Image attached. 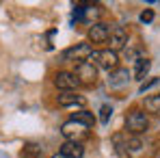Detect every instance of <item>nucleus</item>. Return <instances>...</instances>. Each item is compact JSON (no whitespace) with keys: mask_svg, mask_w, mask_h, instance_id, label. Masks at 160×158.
<instances>
[{"mask_svg":"<svg viewBox=\"0 0 160 158\" xmlns=\"http://www.w3.org/2000/svg\"><path fill=\"white\" fill-rule=\"evenodd\" d=\"M72 121H78V124H82V126L91 128V126L95 124V115H93L91 110L82 108V110H78V113H74V115H72Z\"/></svg>","mask_w":160,"mask_h":158,"instance_id":"ddd939ff","label":"nucleus"},{"mask_svg":"<svg viewBox=\"0 0 160 158\" xmlns=\"http://www.w3.org/2000/svg\"><path fill=\"white\" fill-rule=\"evenodd\" d=\"M93 52V48H91V43H87V41H82V43H76V46H72V48H67L65 52L61 54V59L65 61V63H82V61H89V56Z\"/></svg>","mask_w":160,"mask_h":158,"instance_id":"7ed1b4c3","label":"nucleus"},{"mask_svg":"<svg viewBox=\"0 0 160 158\" xmlns=\"http://www.w3.org/2000/svg\"><path fill=\"white\" fill-rule=\"evenodd\" d=\"M149 67H152L149 59H138V61H136V67H134V76H136V80L145 78V74L149 72Z\"/></svg>","mask_w":160,"mask_h":158,"instance_id":"2eb2a0df","label":"nucleus"},{"mask_svg":"<svg viewBox=\"0 0 160 158\" xmlns=\"http://www.w3.org/2000/svg\"><path fill=\"white\" fill-rule=\"evenodd\" d=\"M100 13H102V9L98 4H78L76 11H74V18L76 20H84V22H91L95 18H100Z\"/></svg>","mask_w":160,"mask_h":158,"instance_id":"1a4fd4ad","label":"nucleus"},{"mask_svg":"<svg viewBox=\"0 0 160 158\" xmlns=\"http://www.w3.org/2000/svg\"><path fill=\"white\" fill-rule=\"evenodd\" d=\"M61 134L65 136V141H74V143H82L87 136H89V128L87 126H82L78 121H65L63 126H61Z\"/></svg>","mask_w":160,"mask_h":158,"instance_id":"20e7f679","label":"nucleus"},{"mask_svg":"<svg viewBox=\"0 0 160 158\" xmlns=\"http://www.w3.org/2000/svg\"><path fill=\"white\" fill-rule=\"evenodd\" d=\"M130 82V72L128 69H115V72H110L108 74V87H112V89H119V87H126Z\"/></svg>","mask_w":160,"mask_h":158,"instance_id":"9d476101","label":"nucleus"},{"mask_svg":"<svg viewBox=\"0 0 160 158\" xmlns=\"http://www.w3.org/2000/svg\"><path fill=\"white\" fill-rule=\"evenodd\" d=\"M89 63H93L95 67L106 69L108 74H110V72L117 69V65H119V56H117V52H112V50H93L91 56H89Z\"/></svg>","mask_w":160,"mask_h":158,"instance_id":"f03ea898","label":"nucleus"},{"mask_svg":"<svg viewBox=\"0 0 160 158\" xmlns=\"http://www.w3.org/2000/svg\"><path fill=\"white\" fill-rule=\"evenodd\" d=\"M56 102H58V106H84L87 104V100L82 95H78L76 91H65V93L56 95Z\"/></svg>","mask_w":160,"mask_h":158,"instance_id":"9b49d317","label":"nucleus"},{"mask_svg":"<svg viewBox=\"0 0 160 158\" xmlns=\"http://www.w3.org/2000/svg\"><path fill=\"white\" fill-rule=\"evenodd\" d=\"M22 158H43V145L39 143H26L22 150Z\"/></svg>","mask_w":160,"mask_h":158,"instance_id":"4468645a","label":"nucleus"},{"mask_svg":"<svg viewBox=\"0 0 160 158\" xmlns=\"http://www.w3.org/2000/svg\"><path fill=\"white\" fill-rule=\"evenodd\" d=\"M58 154H63L65 158H82L84 156V147H82V143L65 141V143L61 145V152H58Z\"/></svg>","mask_w":160,"mask_h":158,"instance_id":"f8f14e48","label":"nucleus"},{"mask_svg":"<svg viewBox=\"0 0 160 158\" xmlns=\"http://www.w3.org/2000/svg\"><path fill=\"white\" fill-rule=\"evenodd\" d=\"M74 76H76V80H78L80 84L91 87V84H95V82H98V67H95L93 63H89V61H82V63L76 65Z\"/></svg>","mask_w":160,"mask_h":158,"instance_id":"39448f33","label":"nucleus"},{"mask_svg":"<svg viewBox=\"0 0 160 158\" xmlns=\"http://www.w3.org/2000/svg\"><path fill=\"white\" fill-rule=\"evenodd\" d=\"M108 41H110V48H108V50H112V52L123 50V48L128 46V30H126L123 26H115L112 30H110Z\"/></svg>","mask_w":160,"mask_h":158,"instance_id":"6e6552de","label":"nucleus"},{"mask_svg":"<svg viewBox=\"0 0 160 158\" xmlns=\"http://www.w3.org/2000/svg\"><path fill=\"white\" fill-rule=\"evenodd\" d=\"M147 128H149V119H147V115H145L143 110L134 108V110H130V113L126 115V132H128V134L141 136Z\"/></svg>","mask_w":160,"mask_h":158,"instance_id":"f257e3e1","label":"nucleus"},{"mask_svg":"<svg viewBox=\"0 0 160 158\" xmlns=\"http://www.w3.org/2000/svg\"><path fill=\"white\" fill-rule=\"evenodd\" d=\"M110 24L106 22H93L89 28V41L91 43H106L108 37H110Z\"/></svg>","mask_w":160,"mask_h":158,"instance_id":"423d86ee","label":"nucleus"},{"mask_svg":"<svg viewBox=\"0 0 160 158\" xmlns=\"http://www.w3.org/2000/svg\"><path fill=\"white\" fill-rule=\"evenodd\" d=\"M50 158H65L63 154H54V156H50Z\"/></svg>","mask_w":160,"mask_h":158,"instance_id":"aec40b11","label":"nucleus"},{"mask_svg":"<svg viewBox=\"0 0 160 158\" xmlns=\"http://www.w3.org/2000/svg\"><path fill=\"white\" fill-rule=\"evenodd\" d=\"M112 117V106H108V104H104L102 108H100V124H104L106 126L108 124V119Z\"/></svg>","mask_w":160,"mask_h":158,"instance_id":"f3484780","label":"nucleus"},{"mask_svg":"<svg viewBox=\"0 0 160 158\" xmlns=\"http://www.w3.org/2000/svg\"><path fill=\"white\" fill-rule=\"evenodd\" d=\"M138 20H141L143 24H149V22L154 20V11H152V9H145V11L141 13V18H138Z\"/></svg>","mask_w":160,"mask_h":158,"instance_id":"a211bd4d","label":"nucleus"},{"mask_svg":"<svg viewBox=\"0 0 160 158\" xmlns=\"http://www.w3.org/2000/svg\"><path fill=\"white\" fill-rule=\"evenodd\" d=\"M145 110H147V113H160V93L149 95V98L145 100Z\"/></svg>","mask_w":160,"mask_h":158,"instance_id":"dca6fc26","label":"nucleus"},{"mask_svg":"<svg viewBox=\"0 0 160 158\" xmlns=\"http://www.w3.org/2000/svg\"><path fill=\"white\" fill-rule=\"evenodd\" d=\"M54 87L65 93V91H76L80 87V82L76 80V76L72 72H56L54 74Z\"/></svg>","mask_w":160,"mask_h":158,"instance_id":"0eeeda50","label":"nucleus"},{"mask_svg":"<svg viewBox=\"0 0 160 158\" xmlns=\"http://www.w3.org/2000/svg\"><path fill=\"white\" fill-rule=\"evenodd\" d=\"M158 82H160L158 78H152V80H147V82H143V84H141V93H145L147 89H152V87H156Z\"/></svg>","mask_w":160,"mask_h":158,"instance_id":"6ab92c4d","label":"nucleus"}]
</instances>
